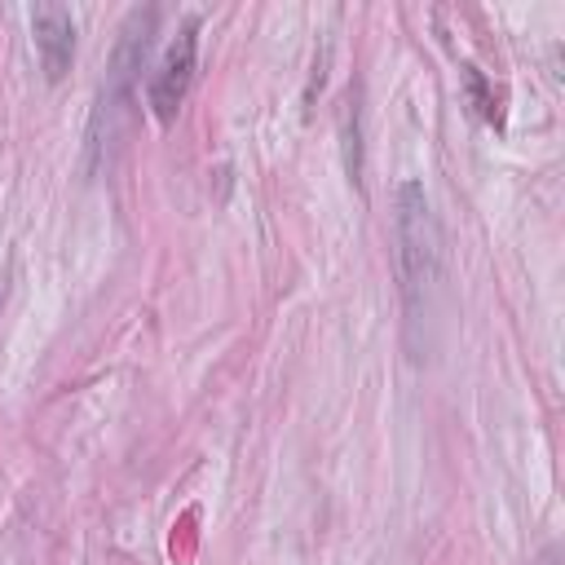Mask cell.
Returning <instances> with one entry per match:
<instances>
[{
    "instance_id": "obj_1",
    "label": "cell",
    "mask_w": 565,
    "mask_h": 565,
    "mask_svg": "<svg viewBox=\"0 0 565 565\" xmlns=\"http://www.w3.org/2000/svg\"><path fill=\"white\" fill-rule=\"evenodd\" d=\"M393 260L402 282V309H406V344L411 358H424L437 296H441V230L433 216V203L419 181H402L393 194Z\"/></svg>"
},
{
    "instance_id": "obj_2",
    "label": "cell",
    "mask_w": 565,
    "mask_h": 565,
    "mask_svg": "<svg viewBox=\"0 0 565 565\" xmlns=\"http://www.w3.org/2000/svg\"><path fill=\"white\" fill-rule=\"evenodd\" d=\"M194 57H199V18H185L177 26V35L168 40V49H163V57L150 75V88H146L150 110H154L159 124H168L181 110V102L190 93V79H194Z\"/></svg>"
},
{
    "instance_id": "obj_3",
    "label": "cell",
    "mask_w": 565,
    "mask_h": 565,
    "mask_svg": "<svg viewBox=\"0 0 565 565\" xmlns=\"http://www.w3.org/2000/svg\"><path fill=\"white\" fill-rule=\"evenodd\" d=\"M31 35H35V53H40V66L49 79H62L75 62V18L66 4H35L31 9Z\"/></svg>"
},
{
    "instance_id": "obj_4",
    "label": "cell",
    "mask_w": 565,
    "mask_h": 565,
    "mask_svg": "<svg viewBox=\"0 0 565 565\" xmlns=\"http://www.w3.org/2000/svg\"><path fill=\"white\" fill-rule=\"evenodd\" d=\"M463 84H468V97H472V106H477V115H481V119H490V124H503V110H499V97H494V88L486 84V75H481L477 66H463Z\"/></svg>"
},
{
    "instance_id": "obj_5",
    "label": "cell",
    "mask_w": 565,
    "mask_h": 565,
    "mask_svg": "<svg viewBox=\"0 0 565 565\" xmlns=\"http://www.w3.org/2000/svg\"><path fill=\"white\" fill-rule=\"evenodd\" d=\"M534 565H561V547H556V543H547V547L534 556Z\"/></svg>"
},
{
    "instance_id": "obj_6",
    "label": "cell",
    "mask_w": 565,
    "mask_h": 565,
    "mask_svg": "<svg viewBox=\"0 0 565 565\" xmlns=\"http://www.w3.org/2000/svg\"><path fill=\"white\" fill-rule=\"evenodd\" d=\"M4 278H9V269H0V300H4Z\"/></svg>"
}]
</instances>
